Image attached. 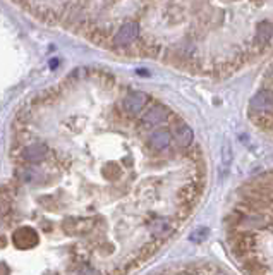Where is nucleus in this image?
Wrapping results in <instances>:
<instances>
[{"label": "nucleus", "instance_id": "8", "mask_svg": "<svg viewBox=\"0 0 273 275\" xmlns=\"http://www.w3.org/2000/svg\"><path fill=\"white\" fill-rule=\"evenodd\" d=\"M167 117V110L163 107H153V108H150L146 116L143 117V121H144V124H148V126H155V124H160L163 119Z\"/></svg>", "mask_w": 273, "mask_h": 275}, {"label": "nucleus", "instance_id": "7", "mask_svg": "<svg viewBox=\"0 0 273 275\" xmlns=\"http://www.w3.org/2000/svg\"><path fill=\"white\" fill-rule=\"evenodd\" d=\"M192 138H194V132L187 124H181L179 127H176V141L177 145L181 146H187L192 143Z\"/></svg>", "mask_w": 273, "mask_h": 275}, {"label": "nucleus", "instance_id": "6", "mask_svg": "<svg viewBox=\"0 0 273 275\" xmlns=\"http://www.w3.org/2000/svg\"><path fill=\"white\" fill-rule=\"evenodd\" d=\"M22 155H24V158L28 162H33V164L40 162V160H43L46 155V146L45 145H31L24 150Z\"/></svg>", "mask_w": 273, "mask_h": 275}, {"label": "nucleus", "instance_id": "2", "mask_svg": "<svg viewBox=\"0 0 273 275\" xmlns=\"http://www.w3.org/2000/svg\"><path fill=\"white\" fill-rule=\"evenodd\" d=\"M138 35H139V26L136 25V22H133V21L124 22V25L119 28V31L115 33L114 45L115 47H127V45L133 43L136 38H138Z\"/></svg>", "mask_w": 273, "mask_h": 275}, {"label": "nucleus", "instance_id": "5", "mask_svg": "<svg viewBox=\"0 0 273 275\" xmlns=\"http://www.w3.org/2000/svg\"><path fill=\"white\" fill-rule=\"evenodd\" d=\"M170 141H172L170 132L165 131V129H158V131L153 132L152 138H150V146L155 150H163L170 145Z\"/></svg>", "mask_w": 273, "mask_h": 275}, {"label": "nucleus", "instance_id": "4", "mask_svg": "<svg viewBox=\"0 0 273 275\" xmlns=\"http://www.w3.org/2000/svg\"><path fill=\"white\" fill-rule=\"evenodd\" d=\"M148 103V97L141 91L131 93L124 98V110L127 113H138Z\"/></svg>", "mask_w": 273, "mask_h": 275}, {"label": "nucleus", "instance_id": "1", "mask_svg": "<svg viewBox=\"0 0 273 275\" xmlns=\"http://www.w3.org/2000/svg\"><path fill=\"white\" fill-rule=\"evenodd\" d=\"M12 243L19 249H31L40 243V236L33 227H19L12 234Z\"/></svg>", "mask_w": 273, "mask_h": 275}, {"label": "nucleus", "instance_id": "3", "mask_svg": "<svg viewBox=\"0 0 273 275\" xmlns=\"http://www.w3.org/2000/svg\"><path fill=\"white\" fill-rule=\"evenodd\" d=\"M249 107L256 112H266L273 108V91L271 89H261L249 102Z\"/></svg>", "mask_w": 273, "mask_h": 275}, {"label": "nucleus", "instance_id": "9", "mask_svg": "<svg viewBox=\"0 0 273 275\" xmlns=\"http://www.w3.org/2000/svg\"><path fill=\"white\" fill-rule=\"evenodd\" d=\"M256 36H258V40L263 41V43H266V41L271 40V36H273V26L270 22H261L260 28H258Z\"/></svg>", "mask_w": 273, "mask_h": 275}]
</instances>
